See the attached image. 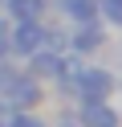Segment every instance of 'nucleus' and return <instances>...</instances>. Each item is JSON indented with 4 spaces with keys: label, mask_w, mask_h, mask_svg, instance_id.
<instances>
[{
    "label": "nucleus",
    "mask_w": 122,
    "mask_h": 127,
    "mask_svg": "<svg viewBox=\"0 0 122 127\" xmlns=\"http://www.w3.org/2000/svg\"><path fill=\"white\" fill-rule=\"evenodd\" d=\"M73 86H77V94H81L86 102H102L106 94H110L114 78L106 74V70H98V66H77V74H73Z\"/></svg>",
    "instance_id": "1"
},
{
    "label": "nucleus",
    "mask_w": 122,
    "mask_h": 127,
    "mask_svg": "<svg viewBox=\"0 0 122 127\" xmlns=\"http://www.w3.org/2000/svg\"><path fill=\"white\" fill-rule=\"evenodd\" d=\"M41 45H45L41 21H16V29H8V49H16V53H37Z\"/></svg>",
    "instance_id": "2"
},
{
    "label": "nucleus",
    "mask_w": 122,
    "mask_h": 127,
    "mask_svg": "<svg viewBox=\"0 0 122 127\" xmlns=\"http://www.w3.org/2000/svg\"><path fill=\"white\" fill-rule=\"evenodd\" d=\"M37 98H41V86L33 82V78H12V82H8V102H12V107H33Z\"/></svg>",
    "instance_id": "3"
},
{
    "label": "nucleus",
    "mask_w": 122,
    "mask_h": 127,
    "mask_svg": "<svg viewBox=\"0 0 122 127\" xmlns=\"http://www.w3.org/2000/svg\"><path fill=\"white\" fill-rule=\"evenodd\" d=\"M81 123L86 127H118V115L110 107H102V102H86L81 107Z\"/></svg>",
    "instance_id": "4"
},
{
    "label": "nucleus",
    "mask_w": 122,
    "mask_h": 127,
    "mask_svg": "<svg viewBox=\"0 0 122 127\" xmlns=\"http://www.w3.org/2000/svg\"><path fill=\"white\" fill-rule=\"evenodd\" d=\"M33 74L37 78H61V58H57V53H37Z\"/></svg>",
    "instance_id": "5"
},
{
    "label": "nucleus",
    "mask_w": 122,
    "mask_h": 127,
    "mask_svg": "<svg viewBox=\"0 0 122 127\" xmlns=\"http://www.w3.org/2000/svg\"><path fill=\"white\" fill-rule=\"evenodd\" d=\"M61 12H69L73 21H94L98 4H94V0H61Z\"/></svg>",
    "instance_id": "6"
},
{
    "label": "nucleus",
    "mask_w": 122,
    "mask_h": 127,
    "mask_svg": "<svg viewBox=\"0 0 122 127\" xmlns=\"http://www.w3.org/2000/svg\"><path fill=\"white\" fill-rule=\"evenodd\" d=\"M8 12L16 21H41V0H8Z\"/></svg>",
    "instance_id": "7"
},
{
    "label": "nucleus",
    "mask_w": 122,
    "mask_h": 127,
    "mask_svg": "<svg viewBox=\"0 0 122 127\" xmlns=\"http://www.w3.org/2000/svg\"><path fill=\"white\" fill-rule=\"evenodd\" d=\"M73 45H77V49H94V45H102V33H98V25H86L77 37H73Z\"/></svg>",
    "instance_id": "8"
},
{
    "label": "nucleus",
    "mask_w": 122,
    "mask_h": 127,
    "mask_svg": "<svg viewBox=\"0 0 122 127\" xmlns=\"http://www.w3.org/2000/svg\"><path fill=\"white\" fill-rule=\"evenodd\" d=\"M102 12H106V21L122 25V0H102Z\"/></svg>",
    "instance_id": "9"
},
{
    "label": "nucleus",
    "mask_w": 122,
    "mask_h": 127,
    "mask_svg": "<svg viewBox=\"0 0 122 127\" xmlns=\"http://www.w3.org/2000/svg\"><path fill=\"white\" fill-rule=\"evenodd\" d=\"M8 127H45L41 119H33V115H12V123Z\"/></svg>",
    "instance_id": "10"
},
{
    "label": "nucleus",
    "mask_w": 122,
    "mask_h": 127,
    "mask_svg": "<svg viewBox=\"0 0 122 127\" xmlns=\"http://www.w3.org/2000/svg\"><path fill=\"white\" fill-rule=\"evenodd\" d=\"M4 49H8V25L0 21V53H4Z\"/></svg>",
    "instance_id": "11"
},
{
    "label": "nucleus",
    "mask_w": 122,
    "mask_h": 127,
    "mask_svg": "<svg viewBox=\"0 0 122 127\" xmlns=\"http://www.w3.org/2000/svg\"><path fill=\"white\" fill-rule=\"evenodd\" d=\"M65 127H69V123H65Z\"/></svg>",
    "instance_id": "12"
}]
</instances>
